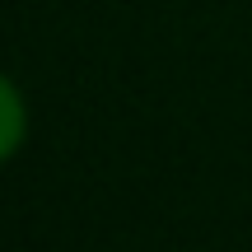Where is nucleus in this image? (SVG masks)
I'll return each instance as SVG.
<instances>
[{"mask_svg": "<svg viewBox=\"0 0 252 252\" xmlns=\"http://www.w3.org/2000/svg\"><path fill=\"white\" fill-rule=\"evenodd\" d=\"M24 140H28V103L19 84L0 70V168L24 150Z\"/></svg>", "mask_w": 252, "mask_h": 252, "instance_id": "1", "label": "nucleus"}]
</instances>
